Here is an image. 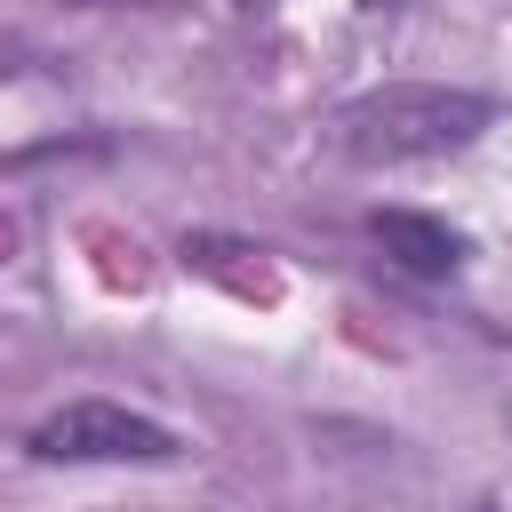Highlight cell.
<instances>
[{
  "mask_svg": "<svg viewBox=\"0 0 512 512\" xmlns=\"http://www.w3.org/2000/svg\"><path fill=\"white\" fill-rule=\"evenodd\" d=\"M368 232H376V248H384L392 264H408V272H424V280L456 272V256H464L448 224H432V216H408V208H376V216H368Z\"/></svg>",
  "mask_w": 512,
  "mask_h": 512,
  "instance_id": "3",
  "label": "cell"
},
{
  "mask_svg": "<svg viewBox=\"0 0 512 512\" xmlns=\"http://www.w3.org/2000/svg\"><path fill=\"white\" fill-rule=\"evenodd\" d=\"M32 456L40 464H168L184 448L152 416H128L112 400H72V408H56V416L32 424Z\"/></svg>",
  "mask_w": 512,
  "mask_h": 512,
  "instance_id": "2",
  "label": "cell"
},
{
  "mask_svg": "<svg viewBox=\"0 0 512 512\" xmlns=\"http://www.w3.org/2000/svg\"><path fill=\"white\" fill-rule=\"evenodd\" d=\"M488 120H496V104L472 88H368L336 112V152L360 168L440 160V152H464Z\"/></svg>",
  "mask_w": 512,
  "mask_h": 512,
  "instance_id": "1",
  "label": "cell"
}]
</instances>
